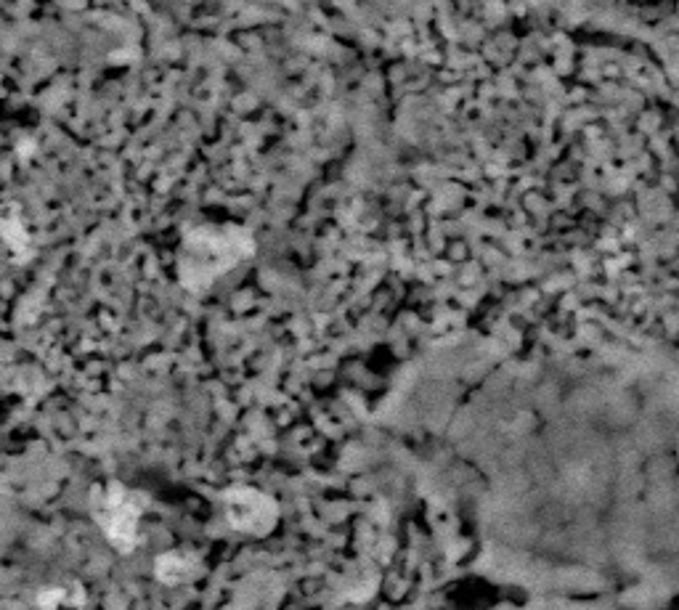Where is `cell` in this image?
Returning a JSON list of instances; mask_svg holds the SVG:
<instances>
[{"mask_svg": "<svg viewBox=\"0 0 679 610\" xmlns=\"http://www.w3.org/2000/svg\"><path fill=\"white\" fill-rule=\"evenodd\" d=\"M136 507L128 502V494L117 488L115 494L107 496L104 502V528L112 536L117 547H130L133 539V526H136Z\"/></svg>", "mask_w": 679, "mask_h": 610, "instance_id": "cell-1", "label": "cell"}]
</instances>
